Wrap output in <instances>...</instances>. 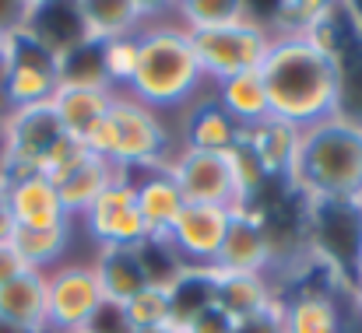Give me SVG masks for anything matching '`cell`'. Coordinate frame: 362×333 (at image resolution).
<instances>
[{
    "label": "cell",
    "mask_w": 362,
    "mask_h": 333,
    "mask_svg": "<svg viewBox=\"0 0 362 333\" xmlns=\"http://www.w3.org/2000/svg\"><path fill=\"white\" fill-rule=\"evenodd\" d=\"M260 81L271 116L296 130L341 116V56L313 35H274Z\"/></svg>",
    "instance_id": "cell-1"
},
{
    "label": "cell",
    "mask_w": 362,
    "mask_h": 333,
    "mask_svg": "<svg viewBox=\"0 0 362 333\" xmlns=\"http://www.w3.org/2000/svg\"><path fill=\"white\" fill-rule=\"evenodd\" d=\"M137 67L127 85V95L155 112L190 109L201 88L208 85L194 53L190 32L173 18L155 14L137 35Z\"/></svg>",
    "instance_id": "cell-2"
},
{
    "label": "cell",
    "mask_w": 362,
    "mask_h": 333,
    "mask_svg": "<svg viewBox=\"0 0 362 333\" xmlns=\"http://www.w3.org/2000/svg\"><path fill=\"white\" fill-rule=\"evenodd\" d=\"M285 183L313 204L362 200V126L345 116H331L299 130Z\"/></svg>",
    "instance_id": "cell-3"
},
{
    "label": "cell",
    "mask_w": 362,
    "mask_h": 333,
    "mask_svg": "<svg viewBox=\"0 0 362 333\" xmlns=\"http://www.w3.org/2000/svg\"><path fill=\"white\" fill-rule=\"evenodd\" d=\"M85 147L92 155L106 158L113 169H120L123 176L165 169L169 155H176L162 112L141 106L127 92H117L106 119L85 137Z\"/></svg>",
    "instance_id": "cell-4"
},
{
    "label": "cell",
    "mask_w": 362,
    "mask_h": 333,
    "mask_svg": "<svg viewBox=\"0 0 362 333\" xmlns=\"http://www.w3.org/2000/svg\"><path fill=\"white\" fill-rule=\"evenodd\" d=\"M64 81V56L46 46L28 25L4 35L0 46V99L4 112L46 106Z\"/></svg>",
    "instance_id": "cell-5"
},
{
    "label": "cell",
    "mask_w": 362,
    "mask_h": 333,
    "mask_svg": "<svg viewBox=\"0 0 362 333\" xmlns=\"http://www.w3.org/2000/svg\"><path fill=\"white\" fill-rule=\"evenodd\" d=\"M194 39V53H197V63H201V74L204 81L215 88L236 74H246V71H260L274 35L271 28L246 14L233 25H222V28H211V32H190Z\"/></svg>",
    "instance_id": "cell-6"
},
{
    "label": "cell",
    "mask_w": 362,
    "mask_h": 333,
    "mask_svg": "<svg viewBox=\"0 0 362 333\" xmlns=\"http://www.w3.org/2000/svg\"><path fill=\"white\" fill-rule=\"evenodd\" d=\"M165 172L180 186L187 204H208V207H233L243 211L240 169H236V147L233 151H194L180 147Z\"/></svg>",
    "instance_id": "cell-7"
},
{
    "label": "cell",
    "mask_w": 362,
    "mask_h": 333,
    "mask_svg": "<svg viewBox=\"0 0 362 333\" xmlns=\"http://www.w3.org/2000/svg\"><path fill=\"white\" fill-rule=\"evenodd\" d=\"M106 305L103 284L92 263H60L46 274V316L49 333H81Z\"/></svg>",
    "instance_id": "cell-8"
},
{
    "label": "cell",
    "mask_w": 362,
    "mask_h": 333,
    "mask_svg": "<svg viewBox=\"0 0 362 333\" xmlns=\"http://www.w3.org/2000/svg\"><path fill=\"white\" fill-rule=\"evenodd\" d=\"M78 222L85 228V235L95 242V253H103V249H141L144 242H151V231H148V224L141 218V207H137L134 183L127 176L113 179Z\"/></svg>",
    "instance_id": "cell-9"
},
{
    "label": "cell",
    "mask_w": 362,
    "mask_h": 333,
    "mask_svg": "<svg viewBox=\"0 0 362 333\" xmlns=\"http://www.w3.org/2000/svg\"><path fill=\"white\" fill-rule=\"evenodd\" d=\"M64 137V126L57 112L46 106H28V109H11L0 116V140H4V172L0 183H11L18 176L39 172V162L46 151Z\"/></svg>",
    "instance_id": "cell-10"
},
{
    "label": "cell",
    "mask_w": 362,
    "mask_h": 333,
    "mask_svg": "<svg viewBox=\"0 0 362 333\" xmlns=\"http://www.w3.org/2000/svg\"><path fill=\"white\" fill-rule=\"evenodd\" d=\"M233 207H208V204H187L180 218L169 224V231L155 242L169 249V256L183 270H211L226 231L233 224Z\"/></svg>",
    "instance_id": "cell-11"
},
{
    "label": "cell",
    "mask_w": 362,
    "mask_h": 333,
    "mask_svg": "<svg viewBox=\"0 0 362 333\" xmlns=\"http://www.w3.org/2000/svg\"><path fill=\"white\" fill-rule=\"evenodd\" d=\"M274 260V238L257 207H243L233 214L226 242L208 274H264Z\"/></svg>",
    "instance_id": "cell-12"
},
{
    "label": "cell",
    "mask_w": 362,
    "mask_h": 333,
    "mask_svg": "<svg viewBox=\"0 0 362 333\" xmlns=\"http://www.w3.org/2000/svg\"><path fill=\"white\" fill-rule=\"evenodd\" d=\"M81 35L92 46H106L117 39H134L158 11V4L144 0H78L74 4Z\"/></svg>",
    "instance_id": "cell-13"
},
{
    "label": "cell",
    "mask_w": 362,
    "mask_h": 333,
    "mask_svg": "<svg viewBox=\"0 0 362 333\" xmlns=\"http://www.w3.org/2000/svg\"><path fill=\"white\" fill-rule=\"evenodd\" d=\"M117 92L103 81H60V88L49 99V109L57 112L64 133L85 144V137L106 119Z\"/></svg>",
    "instance_id": "cell-14"
},
{
    "label": "cell",
    "mask_w": 362,
    "mask_h": 333,
    "mask_svg": "<svg viewBox=\"0 0 362 333\" xmlns=\"http://www.w3.org/2000/svg\"><path fill=\"white\" fill-rule=\"evenodd\" d=\"M0 333H49L42 270H25L0 284Z\"/></svg>",
    "instance_id": "cell-15"
},
{
    "label": "cell",
    "mask_w": 362,
    "mask_h": 333,
    "mask_svg": "<svg viewBox=\"0 0 362 333\" xmlns=\"http://www.w3.org/2000/svg\"><path fill=\"white\" fill-rule=\"evenodd\" d=\"M4 186H7V200H11L18 228H64V224H74V218L67 214V207L57 193V186L46 176L28 172V176H18Z\"/></svg>",
    "instance_id": "cell-16"
},
{
    "label": "cell",
    "mask_w": 362,
    "mask_h": 333,
    "mask_svg": "<svg viewBox=\"0 0 362 333\" xmlns=\"http://www.w3.org/2000/svg\"><path fill=\"white\" fill-rule=\"evenodd\" d=\"M120 176H123L120 169H113L106 158H99V155H92V151L85 147V155H81L71 169H64L57 179H49V183L57 186V193H60L67 214L78 222V218L95 204V197H99L113 179H120Z\"/></svg>",
    "instance_id": "cell-17"
},
{
    "label": "cell",
    "mask_w": 362,
    "mask_h": 333,
    "mask_svg": "<svg viewBox=\"0 0 362 333\" xmlns=\"http://www.w3.org/2000/svg\"><path fill=\"white\" fill-rule=\"evenodd\" d=\"M240 144L253 155V162L260 165V172L267 176V183H271V179H281V183H285L288 172H292L299 130L288 126V123H281V119H274V116H267L264 123L243 130Z\"/></svg>",
    "instance_id": "cell-18"
},
{
    "label": "cell",
    "mask_w": 362,
    "mask_h": 333,
    "mask_svg": "<svg viewBox=\"0 0 362 333\" xmlns=\"http://www.w3.org/2000/svg\"><path fill=\"white\" fill-rule=\"evenodd\" d=\"M208 281H211V302L229 320L257 316V313H264L278 302L274 288L267 284L264 274H208Z\"/></svg>",
    "instance_id": "cell-19"
},
{
    "label": "cell",
    "mask_w": 362,
    "mask_h": 333,
    "mask_svg": "<svg viewBox=\"0 0 362 333\" xmlns=\"http://www.w3.org/2000/svg\"><path fill=\"white\" fill-rule=\"evenodd\" d=\"M130 183H134L137 207H141V218L148 224L151 238H162L169 231V224L180 218V211L187 207L180 186L173 183V176L165 169H151V172H144V179H130Z\"/></svg>",
    "instance_id": "cell-20"
},
{
    "label": "cell",
    "mask_w": 362,
    "mask_h": 333,
    "mask_svg": "<svg viewBox=\"0 0 362 333\" xmlns=\"http://www.w3.org/2000/svg\"><path fill=\"white\" fill-rule=\"evenodd\" d=\"M92 267H95V277L103 284L106 302H113V305H123L144 284H151L141 249H103V253H95Z\"/></svg>",
    "instance_id": "cell-21"
},
{
    "label": "cell",
    "mask_w": 362,
    "mask_h": 333,
    "mask_svg": "<svg viewBox=\"0 0 362 333\" xmlns=\"http://www.w3.org/2000/svg\"><path fill=\"white\" fill-rule=\"evenodd\" d=\"M243 130L222 112V106L211 99H197L187 109V126H183V144L180 147H194V151H233L240 147Z\"/></svg>",
    "instance_id": "cell-22"
},
{
    "label": "cell",
    "mask_w": 362,
    "mask_h": 333,
    "mask_svg": "<svg viewBox=\"0 0 362 333\" xmlns=\"http://www.w3.org/2000/svg\"><path fill=\"white\" fill-rule=\"evenodd\" d=\"M215 102L222 106V112L240 130H250V126H257V123H264L271 116L260 71H246V74H236V78L215 85Z\"/></svg>",
    "instance_id": "cell-23"
},
{
    "label": "cell",
    "mask_w": 362,
    "mask_h": 333,
    "mask_svg": "<svg viewBox=\"0 0 362 333\" xmlns=\"http://www.w3.org/2000/svg\"><path fill=\"white\" fill-rule=\"evenodd\" d=\"M285 333H341V309L334 295L324 291H299L296 298L281 302Z\"/></svg>",
    "instance_id": "cell-24"
},
{
    "label": "cell",
    "mask_w": 362,
    "mask_h": 333,
    "mask_svg": "<svg viewBox=\"0 0 362 333\" xmlns=\"http://www.w3.org/2000/svg\"><path fill=\"white\" fill-rule=\"evenodd\" d=\"M71 242H74V224H64V228H18L11 246L28 270L49 274L60 263H67Z\"/></svg>",
    "instance_id": "cell-25"
},
{
    "label": "cell",
    "mask_w": 362,
    "mask_h": 333,
    "mask_svg": "<svg viewBox=\"0 0 362 333\" xmlns=\"http://www.w3.org/2000/svg\"><path fill=\"white\" fill-rule=\"evenodd\" d=\"M338 14V4L327 0H285L274 4V14L264 21L271 35H310Z\"/></svg>",
    "instance_id": "cell-26"
},
{
    "label": "cell",
    "mask_w": 362,
    "mask_h": 333,
    "mask_svg": "<svg viewBox=\"0 0 362 333\" xmlns=\"http://www.w3.org/2000/svg\"><path fill=\"white\" fill-rule=\"evenodd\" d=\"M173 11L187 32H211V28H222V25L246 18L250 4L246 0H183Z\"/></svg>",
    "instance_id": "cell-27"
},
{
    "label": "cell",
    "mask_w": 362,
    "mask_h": 333,
    "mask_svg": "<svg viewBox=\"0 0 362 333\" xmlns=\"http://www.w3.org/2000/svg\"><path fill=\"white\" fill-rule=\"evenodd\" d=\"M123 320L130 333L134 330H148V327H162L173 320V284H144L134 298H127L120 305Z\"/></svg>",
    "instance_id": "cell-28"
},
{
    "label": "cell",
    "mask_w": 362,
    "mask_h": 333,
    "mask_svg": "<svg viewBox=\"0 0 362 333\" xmlns=\"http://www.w3.org/2000/svg\"><path fill=\"white\" fill-rule=\"evenodd\" d=\"M99 67H103V81L113 92H127L134 67H137V42L134 39H117L99 46Z\"/></svg>",
    "instance_id": "cell-29"
},
{
    "label": "cell",
    "mask_w": 362,
    "mask_h": 333,
    "mask_svg": "<svg viewBox=\"0 0 362 333\" xmlns=\"http://www.w3.org/2000/svg\"><path fill=\"white\" fill-rule=\"evenodd\" d=\"M180 327H183V333H233L236 320H229L215 302H208V305L194 309L187 320H180Z\"/></svg>",
    "instance_id": "cell-30"
},
{
    "label": "cell",
    "mask_w": 362,
    "mask_h": 333,
    "mask_svg": "<svg viewBox=\"0 0 362 333\" xmlns=\"http://www.w3.org/2000/svg\"><path fill=\"white\" fill-rule=\"evenodd\" d=\"M233 333H285V323H281V298H278L271 309L257 313V316L236 320Z\"/></svg>",
    "instance_id": "cell-31"
},
{
    "label": "cell",
    "mask_w": 362,
    "mask_h": 333,
    "mask_svg": "<svg viewBox=\"0 0 362 333\" xmlns=\"http://www.w3.org/2000/svg\"><path fill=\"white\" fill-rule=\"evenodd\" d=\"M14 235H18V222H14V211L7 200V186L0 183V246H11Z\"/></svg>",
    "instance_id": "cell-32"
},
{
    "label": "cell",
    "mask_w": 362,
    "mask_h": 333,
    "mask_svg": "<svg viewBox=\"0 0 362 333\" xmlns=\"http://www.w3.org/2000/svg\"><path fill=\"white\" fill-rule=\"evenodd\" d=\"M28 267L21 263V256L14 253V246H0V284H7L11 277L25 274Z\"/></svg>",
    "instance_id": "cell-33"
},
{
    "label": "cell",
    "mask_w": 362,
    "mask_h": 333,
    "mask_svg": "<svg viewBox=\"0 0 362 333\" xmlns=\"http://www.w3.org/2000/svg\"><path fill=\"white\" fill-rule=\"evenodd\" d=\"M134 333H183V327H180L176 320H169V323H162V327H148V330H134Z\"/></svg>",
    "instance_id": "cell-34"
},
{
    "label": "cell",
    "mask_w": 362,
    "mask_h": 333,
    "mask_svg": "<svg viewBox=\"0 0 362 333\" xmlns=\"http://www.w3.org/2000/svg\"><path fill=\"white\" fill-rule=\"evenodd\" d=\"M352 281L362 284V246H359V253H356V263H352ZM356 284H352V288H356Z\"/></svg>",
    "instance_id": "cell-35"
},
{
    "label": "cell",
    "mask_w": 362,
    "mask_h": 333,
    "mask_svg": "<svg viewBox=\"0 0 362 333\" xmlns=\"http://www.w3.org/2000/svg\"><path fill=\"white\" fill-rule=\"evenodd\" d=\"M352 298H356V309H359V316H362V284L352 288Z\"/></svg>",
    "instance_id": "cell-36"
},
{
    "label": "cell",
    "mask_w": 362,
    "mask_h": 333,
    "mask_svg": "<svg viewBox=\"0 0 362 333\" xmlns=\"http://www.w3.org/2000/svg\"><path fill=\"white\" fill-rule=\"evenodd\" d=\"M0 46H4V35H0Z\"/></svg>",
    "instance_id": "cell-37"
},
{
    "label": "cell",
    "mask_w": 362,
    "mask_h": 333,
    "mask_svg": "<svg viewBox=\"0 0 362 333\" xmlns=\"http://www.w3.org/2000/svg\"><path fill=\"white\" fill-rule=\"evenodd\" d=\"M81 333H88V330H81Z\"/></svg>",
    "instance_id": "cell-38"
},
{
    "label": "cell",
    "mask_w": 362,
    "mask_h": 333,
    "mask_svg": "<svg viewBox=\"0 0 362 333\" xmlns=\"http://www.w3.org/2000/svg\"><path fill=\"white\" fill-rule=\"evenodd\" d=\"M359 25H362V21H359Z\"/></svg>",
    "instance_id": "cell-39"
},
{
    "label": "cell",
    "mask_w": 362,
    "mask_h": 333,
    "mask_svg": "<svg viewBox=\"0 0 362 333\" xmlns=\"http://www.w3.org/2000/svg\"><path fill=\"white\" fill-rule=\"evenodd\" d=\"M359 204H362V200H359Z\"/></svg>",
    "instance_id": "cell-40"
}]
</instances>
